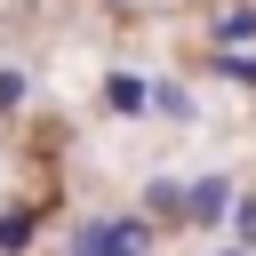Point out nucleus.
Here are the masks:
<instances>
[{
	"mask_svg": "<svg viewBox=\"0 0 256 256\" xmlns=\"http://www.w3.org/2000/svg\"><path fill=\"white\" fill-rule=\"evenodd\" d=\"M152 248V224H136V216H88L80 232H72V256H144Z\"/></svg>",
	"mask_w": 256,
	"mask_h": 256,
	"instance_id": "f257e3e1",
	"label": "nucleus"
},
{
	"mask_svg": "<svg viewBox=\"0 0 256 256\" xmlns=\"http://www.w3.org/2000/svg\"><path fill=\"white\" fill-rule=\"evenodd\" d=\"M144 200H152V216H192V184H176V176H152Z\"/></svg>",
	"mask_w": 256,
	"mask_h": 256,
	"instance_id": "f03ea898",
	"label": "nucleus"
},
{
	"mask_svg": "<svg viewBox=\"0 0 256 256\" xmlns=\"http://www.w3.org/2000/svg\"><path fill=\"white\" fill-rule=\"evenodd\" d=\"M224 208H232V184H224V176H200V184H192V224H216Z\"/></svg>",
	"mask_w": 256,
	"mask_h": 256,
	"instance_id": "7ed1b4c3",
	"label": "nucleus"
},
{
	"mask_svg": "<svg viewBox=\"0 0 256 256\" xmlns=\"http://www.w3.org/2000/svg\"><path fill=\"white\" fill-rule=\"evenodd\" d=\"M104 104H112V112H144V104H152V88H144L136 72H112V80H104Z\"/></svg>",
	"mask_w": 256,
	"mask_h": 256,
	"instance_id": "20e7f679",
	"label": "nucleus"
},
{
	"mask_svg": "<svg viewBox=\"0 0 256 256\" xmlns=\"http://www.w3.org/2000/svg\"><path fill=\"white\" fill-rule=\"evenodd\" d=\"M216 40L232 48V40H256V8H224L216 16Z\"/></svg>",
	"mask_w": 256,
	"mask_h": 256,
	"instance_id": "39448f33",
	"label": "nucleus"
},
{
	"mask_svg": "<svg viewBox=\"0 0 256 256\" xmlns=\"http://www.w3.org/2000/svg\"><path fill=\"white\" fill-rule=\"evenodd\" d=\"M24 240H32V216H0V248H8V256H16V248H24Z\"/></svg>",
	"mask_w": 256,
	"mask_h": 256,
	"instance_id": "423d86ee",
	"label": "nucleus"
},
{
	"mask_svg": "<svg viewBox=\"0 0 256 256\" xmlns=\"http://www.w3.org/2000/svg\"><path fill=\"white\" fill-rule=\"evenodd\" d=\"M216 72H224V80H240V88H256V56H216Z\"/></svg>",
	"mask_w": 256,
	"mask_h": 256,
	"instance_id": "0eeeda50",
	"label": "nucleus"
},
{
	"mask_svg": "<svg viewBox=\"0 0 256 256\" xmlns=\"http://www.w3.org/2000/svg\"><path fill=\"white\" fill-rule=\"evenodd\" d=\"M152 104H160V112H168V120H192V96H184V88H160V96H152Z\"/></svg>",
	"mask_w": 256,
	"mask_h": 256,
	"instance_id": "6e6552de",
	"label": "nucleus"
},
{
	"mask_svg": "<svg viewBox=\"0 0 256 256\" xmlns=\"http://www.w3.org/2000/svg\"><path fill=\"white\" fill-rule=\"evenodd\" d=\"M232 224H240V240L256 248V200H240V208H232Z\"/></svg>",
	"mask_w": 256,
	"mask_h": 256,
	"instance_id": "1a4fd4ad",
	"label": "nucleus"
},
{
	"mask_svg": "<svg viewBox=\"0 0 256 256\" xmlns=\"http://www.w3.org/2000/svg\"><path fill=\"white\" fill-rule=\"evenodd\" d=\"M16 96H24V72H0V112H8Z\"/></svg>",
	"mask_w": 256,
	"mask_h": 256,
	"instance_id": "9d476101",
	"label": "nucleus"
}]
</instances>
